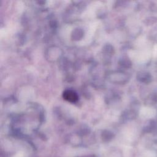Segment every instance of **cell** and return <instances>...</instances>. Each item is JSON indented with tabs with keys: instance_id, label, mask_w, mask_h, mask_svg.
Wrapping results in <instances>:
<instances>
[{
	"instance_id": "cell-1",
	"label": "cell",
	"mask_w": 157,
	"mask_h": 157,
	"mask_svg": "<svg viewBox=\"0 0 157 157\" xmlns=\"http://www.w3.org/2000/svg\"><path fill=\"white\" fill-rule=\"evenodd\" d=\"M63 96L64 99L70 102H75L77 99V95L75 93L71 90H67L64 92Z\"/></svg>"
}]
</instances>
